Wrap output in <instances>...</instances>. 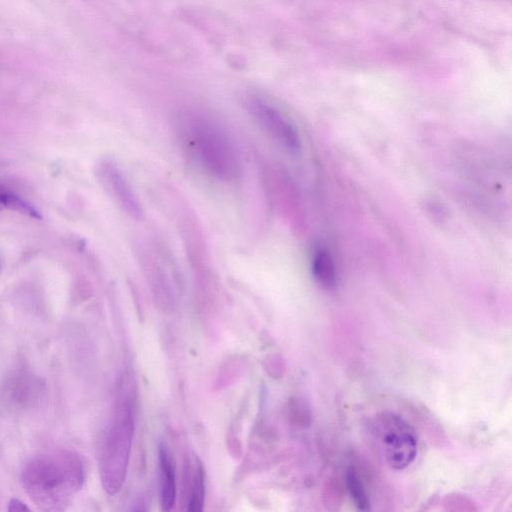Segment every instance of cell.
<instances>
[{
  "instance_id": "cell-1",
  "label": "cell",
  "mask_w": 512,
  "mask_h": 512,
  "mask_svg": "<svg viewBox=\"0 0 512 512\" xmlns=\"http://www.w3.org/2000/svg\"><path fill=\"white\" fill-rule=\"evenodd\" d=\"M30 499L44 511L66 508L85 480L81 458L68 450H53L31 458L21 474Z\"/></svg>"
},
{
  "instance_id": "cell-2",
  "label": "cell",
  "mask_w": 512,
  "mask_h": 512,
  "mask_svg": "<svg viewBox=\"0 0 512 512\" xmlns=\"http://www.w3.org/2000/svg\"><path fill=\"white\" fill-rule=\"evenodd\" d=\"M180 143L194 163L218 180H232L239 172L235 145L227 131L210 116L188 111L179 117Z\"/></svg>"
},
{
  "instance_id": "cell-3",
  "label": "cell",
  "mask_w": 512,
  "mask_h": 512,
  "mask_svg": "<svg viewBox=\"0 0 512 512\" xmlns=\"http://www.w3.org/2000/svg\"><path fill=\"white\" fill-rule=\"evenodd\" d=\"M134 431L133 407L128 397L118 404L103 443L100 477L104 490L116 494L126 476Z\"/></svg>"
},
{
  "instance_id": "cell-4",
  "label": "cell",
  "mask_w": 512,
  "mask_h": 512,
  "mask_svg": "<svg viewBox=\"0 0 512 512\" xmlns=\"http://www.w3.org/2000/svg\"><path fill=\"white\" fill-rule=\"evenodd\" d=\"M371 433L380 455L390 468L403 470L416 458L417 435L401 416L388 411L377 414L371 422Z\"/></svg>"
},
{
  "instance_id": "cell-5",
  "label": "cell",
  "mask_w": 512,
  "mask_h": 512,
  "mask_svg": "<svg viewBox=\"0 0 512 512\" xmlns=\"http://www.w3.org/2000/svg\"><path fill=\"white\" fill-rule=\"evenodd\" d=\"M245 108L261 128L283 147L292 152L300 149L301 141L296 127L273 104L252 95L246 98Z\"/></svg>"
},
{
  "instance_id": "cell-6",
  "label": "cell",
  "mask_w": 512,
  "mask_h": 512,
  "mask_svg": "<svg viewBox=\"0 0 512 512\" xmlns=\"http://www.w3.org/2000/svg\"><path fill=\"white\" fill-rule=\"evenodd\" d=\"M97 177L117 206L130 217L142 215L140 202L121 168L113 160L102 159L96 168Z\"/></svg>"
},
{
  "instance_id": "cell-7",
  "label": "cell",
  "mask_w": 512,
  "mask_h": 512,
  "mask_svg": "<svg viewBox=\"0 0 512 512\" xmlns=\"http://www.w3.org/2000/svg\"><path fill=\"white\" fill-rule=\"evenodd\" d=\"M161 504L164 510H171L176 502L177 486L173 459L165 446L159 449Z\"/></svg>"
},
{
  "instance_id": "cell-8",
  "label": "cell",
  "mask_w": 512,
  "mask_h": 512,
  "mask_svg": "<svg viewBox=\"0 0 512 512\" xmlns=\"http://www.w3.org/2000/svg\"><path fill=\"white\" fill-rule=\"evenodd\" d=\"M189 470V493L187 496L188 511H201L204 504L205 480L204 469L201 461L195 457L192 465L188 466Z\"/></svg>"
},
{
  "instance_id": "cell-9",
  "label": "cell",
  "mask_w": 512,
  "mask_h": 512,
  "mask_svg": "<svg viewBox=\"0 0 512 512\" xmlns=\"http://www.w3.org/2000/svg\"><path fill=\"white\" fill-rule=\"evenodd\" d=\"M312 273L320 285L326 289H332L337 283L335 264L331 255L319 249L314 253L312 259Z\"/></svg>"
},
{
  "instance_id": "cell-10",
  "label": "cell",
  "mask_w": 512,
  "mask_h": 512,
  "mask_svg": "<svg viewBox=\"0 0 512 512\" xmlns=\"http://www.w3.org/2000/svg\"><path fill=\"white\" fill-rule=\"evenodd\" d=\"M4 209L19 212L35 219L42 218L40 212L30 202L0 183V211Z\"/></svg>"
},
{
  "instance_id": "cell-11",
  "label": "cell",
  "mask_w": 512,
  "mask_h": 512,
  "mask_svg": "<svg viewBox=\"0 0 512 512\" xmlns=\"http://www.w3.org/2000/svg\"><path fill=\"white\" fill-rule=\"evenodd\" d=\"M346 485L348 493L357 508L364 511L368 510L370 508V503L365 487L354 469H349L347 471Z\"/></svg>"
},
{
  "instance_id": "cell-12",
  "label": "cell",
  "mask_w": 512,
  "mask_h": 512,
  "mask_svg": "<svg viewBox=\"0 0 512 512\" xmlns=\"http://www.w3.org/2000/svg\"><path fill=\"white\" fill-rule=\"evenodd\" d=\"M9 511H30V509L19 499H11L8 503Z\"/></svg>"
}]
</instances>
